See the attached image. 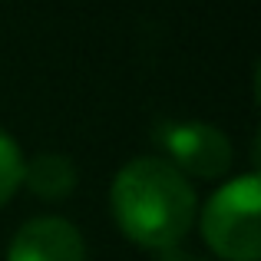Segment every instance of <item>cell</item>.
Here are the masks:
<instances>
[{"mask_svg": "<svg viewBox=\"0 0 261 261\" xmlns=\"http://www.w3.org/2000/svg\"><path fill=\"white\" fill-rule=\"evenodd\" d=\"M109 205L119 231L149 251H175L195 222V189L155 155H139L116 172Z\"/></svg>", "mask_w": 261, "mask_h": 261, "instance_id": "6da1fadb", "label": "cell"}, {"mask_svg": "<svg viewBox=\"0 0 261 261\" xmlns=\"http://www.w3.org/2000/svg\"><path fill=\"white\" fill-rule=\"evenodd\" d=\"M202 238L222 261L261 258V175L248 172L212 192L202 208Z\"/></svg>", "mask_w": 261, "mask_h": 261, "instance_id": "7a4b0ae2", "label": "cell"}, {"mask_svg": "<svg viewBox=\"0 0 261 261\" xmlns=\"http://www.w3.org/2000/svg\"><path fill=\"white\" fill-rule=\"evenodd\" d=\"M159 149L166 152V162L175 166L182 175H198V178H222L231 169V139L212 122H159L152 133Z\"/></svg>", "mask_w": 261, "mask_h": 261, "instance_id": "3957f363", "label": "cell"}, {"mask_svg": "<svg viewBox=\"0 0 261 261\" xmlns=\"http://www.w3.org/2000/svg\"><path fill=\"white\" fill-rule=\"evenodd\" d=\"M7 261H86V245L73 222L43 215L13 235Z\"/></svg>", "mask_w": 261, "mask_h": 261, "instance_id": "277c9868", "label": "cell"}, {"mask_svg": "<svg viewBox=\"0 0 261 261\" xmlns=\"http://www.w3.org/2000/svg\"><path fill=\"white\" fill-rule=\"evenodd\" d=\"M76 166H73L70 155L63 152H40L33 159H23V178L20 185L33 192L43 202H60V198H70L76 189Z\"/></svg>", "mask_w": 261, "mask_h": 261, "instance_id": "5b68a950", "label": "cell"}, {"mask_svg": "<svg viewBox=\"0 0 261 261\" xmlns=\"http://www.w3.org/2000/svg\"><path fill=\"white\" fill-rule=\"evenodd\" d=\"M23 178V152L10 136L0 129V208L13 198V192L20 189Z\"/></svg>", "mask_w": 261, "mask_h": 261, "instance_id": "8992f818", "label": "cell"}, {"mask_svg": "<svg viewBox=\"0 0 261 261\" xmlns=\"http://www.w3.org/2000/svg\"><path fill=\"white\" fill-rule=\"evenodd\" d=\"M162 261H202V258L185 255V251H166V258H162Z\"/></svg>", "mask_w": 261, "mask_h": 261, "instance_id": "52a82bcc", "label": "cell"}]
</instances>
